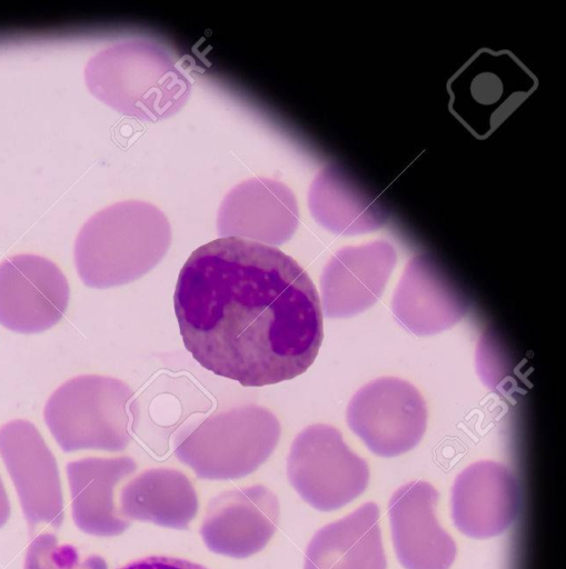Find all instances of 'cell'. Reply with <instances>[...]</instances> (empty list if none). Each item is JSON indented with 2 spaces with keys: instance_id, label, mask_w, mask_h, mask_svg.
Segmentation results:
<instances>
[{
  "instance_id": "cell-22",
  "label": "cell",
  "mask_w": 566,
  "mask_h": 569,
  "mask_svg": "<svg viewBox=\"0 0 566 569\" xmlns=\"http://www.w3.org/2000/svg\"><path fill=\"white\" fill-rule=\"evenodd\" d=\"M10 517V502L0 478V528L8 521Z\"/></svg>"
},
{
  "instance_id": "cell-4",
  "label": "cell",
  "mask_w": 566,
  "mask_h": 569,
  "mask_svg": "<svg viewBox=\"0 0 566 569\" xmlns=\"http://www.w3.org/2000/svg\"><path fill=\"white\" fill-rule=\"evenodd\" d=\"M43 418L64 452L86 449L116 452L131 441L139 406L133 390L123 381L82 375L53 391Z\"/></svg>"
},
{
  "instance_id": "cell-12",
  "label": "cell",
  "mask_w": 566,
  "mask_h": 569,
  "mask_svg": "<svg viewBox=\"0 0 566 569\" xmlns=\"http://www.w3.org/2000/svg\"><path fill=\"white\" fill-rule=\"evenodd\" d=\"M451 519L467 537L486 539L502 535L516 519L520 488L513 471L496 461H477L455 479Z\"/></svg>"
},
{
  "instance_id": "cell-14",
  "label": "cell",
  "mask_w": 566,
  "mask_h": 569,
  "mask_svg": "<svg viewBox=\"0 0 566 569\" xmlns=\"http://www.w3.org/2000/svg\"><path fill=\"white\" fill-rule=\"evenodd\" d=\"M299 221L296 198L284 183L255 178L236 186L225 197L217 216L222 238L235 237L279 246L295 233Z\"/></svg>"
},
{
  "instance_id": "cell-8",
  "label": "cell",
  "mask_w": 566,
  "mask_h": 569,
  "mask_svg": "<svg viewBox=\"0 0 566 569\" xmlns=\"http://www.w3.org/2000/svg\"><path fill=\"white\" fill-rule=\"evenodd\" d=\"M0 456L19 496L29 536L39 525L58 529L64 518L59 469L37 427L23 419L4 423Z\"/></svg>"
},
{
  "instance_id": "cell-17",
  "label": "cell",
  "mask_w": 566,
  "mask_h": 569,
  "mask_svg": "<svg viewBox=\"0 0 566 569\" xmlns=\"http://www.w3.org/2000/svg\"><path fill=\"white\" fill-rule=\"evenodd\" d=\"M379 508L366 502L320 528L305 552L304 569H386Z\"/></svg>"
},
{
  "instance_id": "cell-18",
  "label": "cell",
  "mask_w": 566,
  "mask_h": 569,
  "mask_svg": "<svg viewBox=\"0 0 566 569\" xmlns=\"http://www.w3.org/2000/svg\"><path fill=\"white\" fill-rule=\"evenodd\" d=\"M118 506L126 519L187 529L197 515L198 496L192 482L181 471L152 468L121 488Z\"/></svg>"
},
{
  "instance_id": "cell-9",
  "label": "cell",
  "mask_w": 566,
  "mask_h": 569,
  "mask_svg": "<svg viewBox=\"0 0 566 569\" xmlns=\"http://www.w3.org/2000/svg\"><path fill=\"white\" fill-rule=\"evenodd\" d=\"M68 280L51 260L22 253L0 262V323L19 333L50 329L63 317Z\"/></svg>"
},
{
  "instance_id": "cell-19",
  "label": "cell",
  "mask_w": 566,
  "mask_h": 569,
  "mask_svg": "<svg viewBox=\"0 0 566 569\" xmlns=\"http://www.w3.org/2000/svg\"><path fill=\"white\" fill-rule=\"evenodd\" d=\"M23 569H108V566L102 557H82L76 547L60 543L56 535L43 532L30 542Z\"/></svg>"
},
{
  "instance_id": "cell-5",
  "label": "cell",
  "mask_w": 566,
  "mask_h": 569,
  "mask_svg": "<svg viewBox=\"0 0 566 569\" xmlns=\"http://www.w3.org/2000/svg\"><path fill=\"white\" fill-rule=\"evenodd\" d=\"M280 433V422L270 410L239 406L183 427L175 438V455L200 479H239L270 457Z\"/></svg>"
},
{
  "instance_id": "cell-20",
  "label": "cell",
  "mask_w": 566,
  "mask_h": 569,
  "mask_svg": "<svg viewBox=\"0 0 566 569\" xmlns=\"http://www.w3.org/2000/svg\"><path fill=\"white\" fill-rule=\"evenodd\" d=\"M118 569H208L199 563L166 556H149L132 560Z\"/></svg>"
},
{
  "instance_id": "cell-11",
  "label": "cell",
  "mask_w": 566,
  "mask_h": 569,
  "mask_svg": "<svg viewBox=\"0 0 566 569\" xmlns=\"http://www.w3.org/2000/svg\"><path fill=\"white\" fill-rule=\"evenodd\" d=\"M469 308L461 286L434 258H411L396 287L391 311L417 336L438 333L459 322Z\"/></svg>"
},
{
  "instance_id": "cell-10",
  "label": "cell",
  "mask_w": 566,
  "mask_h": 569,
  "mask_svg": "<svg viewBox=\"0 0 566 569\" xmlns=\"http://www.w3.org/2000/svg\"><path fill=\"white\" fill-rule=\"evenodd\" d=\"M279 515L277 496L262 485L227 490L209 501L201 538L210 551L244 559L267 546Z\"/></svg>"
},
{
  "instance_id": "cell-15",
  "label": "cell",
  "mask_w": 566,
  "mask_h": 569,
  "mask_svg": "<svg viewBox=\"0 0 566 569\" xmlns=\"http://www.w3.org/2000/svg\"><path fill=\"white\" fill-rule=\"evenodd\" d=\"M395 264V250L383 241L340 249L320 276L322 313L348 318L371 307L383 295Z\"/></svg>"
},
{
  "instance_id": "cell-2",
  "label": "cell",
  "mask_w": 566,
  "mask_h": 569,
  "mask_svg": "<svg viewBox=\"0 0 566 569\" xmlns=\"http://www.w3.org/2000/svg\"><path fill=\"white\" fill-rule=\"evenodd\" d=\"M171 229L155 206L128 200L89 218L75 242V264L82 282L106 289L132 282L166 256Z\"/></svg>"
},
{
  "instance_id": "cell-16",
  "label": "cell",
  "mask_w": 566,
  "mask_h": 569,
  "mask_svg": "<svg viewBox=\"0 0 566 569\" xmlns=\"http://www.w3.org/2000/svg\"><path fill=\"white\" fill-rule=\"evenodd\" d=\"M136 469V461L127 456L89 457L67 463L72 518L81 531L112 537L130 527L131 520L119 511L116 490Z\"/></svg>"
},
{
  "instance_id": "cell-13",
  "label": "cell",
  "mask_w": 566,
  "mask_h": 569,
  "mask_svg": "<svg viewBox=\"0 0 566 569\" xmlns=\"http://www.w3.org/2000/svg\"><path fill=\"white\" fill-rule=\"evenodd\" d=\"M438 491L426 481H410L389 499L394 549L405 569H449L456 557L453 538L435 516Z\"/></svg>"
},
{
  "instance_id": "cell-6",
  "label": "cell",
  "mask_w": 566,
  "mask_h": 569,
  "mask_svg": "<svg viewBox=\"0 0 566 569\" xmlns=\"http://www.w3.org/2000/svg\"><path fill=\"white\" fill-rule=\"evenodd\" d=\"M287 477L304 501L317 510L331 511L365 491L369 468L345 443L338 429L317 423L294 439L287 458Z\"/></svg>"
},
{
  "instance_id": "cell-1",
  "label": "cell",
  "mask_w": 566,
  "mask_h": 569,
  "mask_svg": "<svg viewBox=\"0 0 566 569\" xmlns=\"http://www.w3.org/2000/svg\"><path fill=\"white\" fill-rule=\"evenodd\" d=\"M182 342L217 376L264 387L304 373L324 338L318 291L279 249L225 237L197 248L173 292Z\"/></svg>"
},
{
  "instance_id": "cell-3",
  "label": "cell",
  "mask_w": 566,
  "mask_h": 569,
  "mask_svg": "<svg viewBox=\"0 0 566 569\" xmlns=\"http://www.w3.org/2000/svg\"><path fill=\"white\" fill-rule=\"evenodd\" d=\"M85 81L107 106L145 120L175 113L190 91L171 58L142 41L118 43L93 56L85 68Z\"/></svg>"
},
{
  "instance_id": "cell-7",
  "label": "cell",
  "mask_w": 566,
  "mask_h": 569,
  "mask_svg": "<svg viewBox=\"0 0 566 569\" xmlns=\"http://www.w3.org/2000/svg\"><path fill=\"white\" fill-rule=\"evenodd\" d=\"M346 420L367 448L396 457L416 447L427 426V408L417 388L396 377L369 381L350 399Z\"/></svg>"
},
{
  "instance_id": "cell-21",
  "label": "cell",
  "mask_w": 566,
  "mask_h": 569,
  "mask_svg": "<svg viewBox=\"0 0 566 569\" xmlns=\"http://www.w3.org/2000/svg\"><path fill=\"white\" fill-rule=\"evenodd\" d=\"M483 76L485 77L484 80L479 81L477 78L475 79L478 84L484 87L480 91L481 97L478 98L479 102L489 107L495 103H498V106L502 104L505 90L503 81L494 72H483Z\"/></svg>"
}]
</instances>
